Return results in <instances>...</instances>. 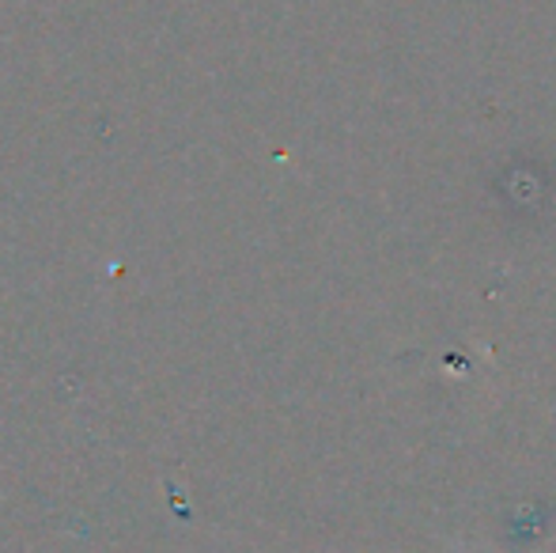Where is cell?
Returning <instances> with one entry per match:
<instances>
[{"label": "cell", "mask_w": 556, "mask_h": 553, "mask_svg": "<svg viewBox=\"0 0 556 553\" xmlns=\"http://www.w3.org/2000/svg\"><path fill=\"white\" fill-rule=\"evenodd\" d=\"M462 553H466V550H462Z\"/></svg>", "instance_id": "cell-1"}]
</instances>
